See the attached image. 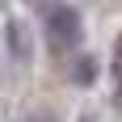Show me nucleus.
<instances>
[{"label": "nucleus", "instance_id": "nucleus-1", "mask_svg": "<svg viewBox=\"0 0 122 122\" xmlns=\"http://www.w3.org/2000/svg\"><path fill=\"white\" fill-rule=\"evenodd\" d=\"M80 38H84L80 13H76L72 4H51V9H46V42L55 51H76Z\"/></svg>", "mask_w": 122, "mask_h": 122}, {"label": "nucleus", "instance_id": "nucleus-2", "mask_svg": "<svg viewBox=\"0 0 122 122\" xmlns=\"http://www.w3.org/2000/svg\"><path fill=\"white\" fill-rule=\"evenodd\" d=\"M9 51H13V55H17V59H30V42H25V30H21V25H17V21H13L9 25Z\"/></svg>", "mask_w": 122, "mask_h": 122}, {"label": "nucleus", "instance_id": "nucleus-3", "mask_svg": "<svg viewBox=\"0 0 122 122\" xmlns=\"http://www.w3.org/2000/svg\"><path fill=\"white\" fill-rule=\"evenodd\" d=\"M110 72H114V97L122 101V34L114 42V59H110Z\"/></svg>", "mask_w": 122, "mask_h": 122}, {"label": "nucleus", "instance_id": "nucleus-4", "mask_svg": "<svg viewBox=\"0 0 122 122\" xmlns=\"http://www.w3.org/2000/svg\"><path fill=\"white\" fill-rule=\"evenodd\" d=\"M93 76H97L93 59H76V67H72V80H76V84H93Z\"/></svg>", "mask_w": 122, "mask_h": 122}, {"label": "nucleus", "instance_id": "nucleus-5", "mask_svg": "<svg viewBox=\"0 0 122 122\" xmlns=\"http://www.w3.org/2000/svg\"><path fill=\"white\" fill-rule=\"evenodd\" d=\"M30 122H55V118H30Z\"/></svg>", "mask_w": 122, "mask_h": 122}, {"label": "nucleus", "instance_id": "nucleus-6", "mask_svg": "<svg viewBox=\"0 0 122 122\" xmlns=\"http://www.w3.org/2000/svg\"><path fill=\"white\" fill-rule=\"evenodd\" d=\"M84 122H93V118H84Z\"/></svg>", "mask_w": 122, "mask_h": 122}]
</instances>
